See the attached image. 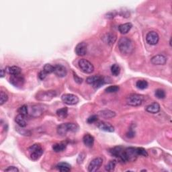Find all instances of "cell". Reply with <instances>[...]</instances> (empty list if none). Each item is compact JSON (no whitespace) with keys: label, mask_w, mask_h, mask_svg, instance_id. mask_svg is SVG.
Here are the masks:
<instances>
[{"label":"cell","mask_w":172,"mask_h":172,"mask_svg":"<svg viewBox=\"0 0 172 172\" xmlns=\"http://www.w3.org/2000/svg\"><path fill=\"white\" fill-rule=\"evenodd\" d=\"M118 48L124 54H131L134 51V45L131 39L127 37H122L118 41Z\"/></svg>","instance_id":"1"},{"label":"cell","mask_w":172,"mask_h":172,"mask_svg":"<svg viewBox=\"0 0 172 172\" xmlns=\"http://www.w3.org/2000/svg\"><path fill=\"white\" fill-rule=\"evenodd\" d=\"M79 126L75 123H63L57 127V133L61 136H65L68 132H77Z\"/></svg>","instance_id":"2"},{"label":"cell","mask_w":172,"mask_h":172,"mask_svg":"<svg viewBox=\"0 0 172 172\" xmlns=\"http://www.w3.org/2000/svg\"><path fill=\"white\" fill-rule=\"evenodd\" d=\"M145 98L143 96L137 93H131L126 97V102L128 105L136 107L139 106L142 104L144 102Z\"/></svg>","instance_id":"3"},{"label":"cell","mask_w":172,"mask_h":172,"mask_svg":"<svg viewBox=\"0 0 172 172\" xmlns=\"http://www.w3.org/2000/svg\"><path fill=\"white\" fill-rule=\"evenodd\" d=\"M57 96V92L54 90L40 91L36 94V99L40 102L50 101Z\"/></svg>","instance_id":"4"},{"label":"cell","mask_w":172,"mask_h":172,"mask_svg":"<svg viewBox=\"0 0 172 172\" xmlns=\"http://www.w3.org/2000/svg\"><path fill=\"white\" fill-rule=\"evenodd\" d=\"M28 151L30 153V159L33 161H37L42 156L43 153V149L39 144H34L28 148Z\"/></svg>","instance_id":"5"},{"label":"cell","mask_w":172,"mask_h":172,"mask_svg":"<svg viewBox=\"0 0 172 172\" xmlns=\"http://www.w3.org/2000/svg\"><path fill=\"white\" fill-rule=\"evenodd\" d=\"M79 67L83 73L87 74H90L93 72L94 67L92 63L85 59H82L78 62Z\"/></svg>","instance_id":"6"},{"label":"cell","mask_w":172,"mask_h":172,"mask_svg":"<svg viewBox=\"0 0 172 172\" xmlns=\"http://www.w3.org/2000/svg\"><path fill=\"white\" fill-rule=\"evenodd\" d=\"M110 153L111 154L112 156L118 158L122 162H126L125 153V149L122 147H115L111 149H110Z\"/></svg>","instance_id":"7"},{"label":"cell","mask_w":172,"mask_h":172,"mask_svg":"<svg viewBox=\"0 0 172 172\" xmlns=\"http://www.w3.org/2000/svg\"><path fill=\"white\" fill-rule=\"evenodd\" d=\"M61 100L67 105L73 106L75 105L79 102V98L77 96L71 93H65L63 94L61 97Z\"/></svg>","instance_id":"8"},{"label":"cell","mask_w":172,"mask_h":172,"mask_svg":"<svg viewBox=\"0 0 172 172\" xmlns=\"http://www.w3.org/2000/svg\"><path fill=\"white\" fill-rule=\"evenodd\" d=\"M103 163V160L101 157H96L91 161L88 166L90 172H95L98 171Z\"/></svg>","instance_id":"9"},{"label":"cell","mask_w":172,"mask_h":172,"mask_svg":"<svg viewBox=\"0 0 172 172\" xmlns=\"http://www.w3.org/2000/svg\"><path fill=\"white\" fill-rule=\"evenodd\" d=\"M126 161H135L138 157L137 148L129 147L125 150Z\"/></svg>","instance_id":"10"},{"label":"cell","mask_w":172,"mask_h":172,"mask_svg":"<svg viewBox=\"0 0 172 172\" xmlns=\"http://www.w3.org/2000/svg\"><path fill=\"white\" fill-rule=\"evenodd\" d=\"M24 77L21 74L16 75H12L9 78V82L12 85L16 87H22L24 83Z\"/></svg>","instance_id":"11"},{"label":"cell","mask_w":172,"mask_h":172,"mask_svg":"<svg viewBox=\"0 0 172 172\" xmlns=\"http://www.w3.org/2000/svg\"><path fill=\"white\" fill-rule=\"evenodd\" d=\"M147 43L151 45H155L158 43L160 40V36L155 31H151L147 33L146 36Z\"/></svg>","instance_id":"12"},{"label":"cell","mask_w":172,"mask_h":172,"mask_svg":"<svg viewBox=\"0 0 172 172\" xmlns=\"http://www.w3.org/2000/svg\"><path fill=\"white\" fill-rule=\"evenodd\" d=\"M151 62L155 65H163L167 62V58L163 54H157L152 57Z\"/></svg>","instance_id":"13"},{"label":"cell","mask_w":172,"mask_h":172,"mask_svg":"<svg viewBox=\"0 0 172 172\" xmlns=\"http://www.w3.org/2000/svg\"><path fill=\"white\" fill-rule=\"evenodd\" d=\"M97 126L103 131L108 132H113L114 131V127L108 122H106L104 121H100L97 124Z\"/></svg>","instance_id":"14"},{"label":"cell","mask_w":172,"mask_h":172,"mask_svg":"<svg viewBox=\"0 0 172 172\" xmlns=\"http://www.w3.org/2000/svg\"><path fill=\"white\" fill-rule=\"evenodd\" d=\"M102 39L105 43L108 45H112L116 40V35L112 32H108L103 36Z\"/></svg>","instance_id":"15"},{"label":"cell","mask_w":172,"mask_h":172,"mask_svg":"<svg viewBox=\"0 0 172 172\" xmlns=\"http://www.w3.org/2000/svg\"><path fill=\"white\" fill-rule=\"evenodd\" d=\"M54 73L59 77H64L67 75V69L62 65H54Z\"/></svg>","instance_id":"16"},{"label":"cell","mask_w":172,"mask_h":172,"mask_svg":"<svg viewBox=\"0 0 172 172\" xmlns=\"http://www.w3.org/2000/svg\"><path fill=\"white\" fill-rule=\"evenodd\" d=\"M75 53L78 56H84L87 53V44L84 42H82L77 44L75 47Z\"/></svg>","instance_id":"17"},{"label":"cell","mask_w":172,"mask_h":172,"mask_svg":"<svg viewBox=\"0 0 172 172\" xmlns=\"http://www.w3.org/2000/svg\"><path fill=\"white\" fill-rule=\"evenodd\" d=\"M43 106L41 105H34L31 107L30 109V114L34 117H38L40 116L44 112Z\"/></svg>","instance_id":"18"},{"label":"cell","mask_w":172,"mask_h":172,"mask_svg":"<svg viewBox=\"0 0 172 172\" xmlns=\"http://www.w3.org/2000/svg\"><path fill=\"white\" fill-rule=\"evenodd\" d=\"M98 116L105 119H110L115 117L116 113L110 110H103L98 112Z\"/></svg>","instance_id":"19"},{"label":"cell","mask_w":172,"mask_h":172,"mask_svg":"<svg viewBox=\"0 0 172 172\" xmlns=\"http://www.w3.org/2000/svg\"><path fill=\"white\" fill-rule=\"evenodd\" d=\"M146 111L151 114H157L160 111V105L157 102H153L146 107Z\"/></svg>","instance_id":"20"},{"label":"cell","mask_w":172,"mask_h":172,"mask_svg":"<svg viewBox=\"0 0 172 172\" xmlns=\"http://www.w3.org/2000/svg\"><path fill=\"white\" fill-rule=\"evenodd\" d=\"M83 141L86 147H92L94 143V138L90 134H86L83 137Z\"/></svg>","instance_id":"21"},{"label":"cell","mask_w":172,"mask_h":172,"mask_svg":"<svg viewBox=\"0 0 172 172\" xmlns=\"http://www.w3.org/2000/svg\"><path fill=\"white\" fill-rule=\"evenodd\" d=\"M132 26V24L128 22V23H125V24H122L118 26V30L121 34H127L128 32L131 30Z\"/></svg>","instance_id":"22"},{"label":"cell","mask_w":172,"mask_h":172,"mask_svg":"<svg viewBox=\"0 0 172 172\" xmlns=\"http://www.w3.org/2000/svg\"><path fill=\"white\" fill-rule=\"evenodd\" d=\"M15 122L17 123V125L20 126V127L22 128H24L27 125V123L26 121L24 116L20 114L15 117Z\"/></svg>","instance_id":"23"},{"label":"cell","mask_w":172,"mask_h":172,"mask_svg":"<svg viewBox=\"0 0 172 172\" xmlns=\"http://www.w3.org/2000/svg\"><path fill=\"white\" fill-rule=\"evenodd\" d=\"M56 167L58 170L62 172H67L71 170V165L69 163H65V162L59 163L57 165Z\"/></svg>","instance_id":"24"},{"label":"cell","mask_w":172,"mask_h":172,"mask_svg":"<svg viewBox=\"0 0 172 172\" xmlns=\"http://www.w3.org/2000/svg\"><path fill=\"white\" fill-rule=\"evenodd\" d=\"M67 145L63 142H60V143H56L53 145V149L54 152L56 153H59L63 151L65 149H66Z\"/></svg>","instance_id":"25"},{"label":"cell","mask_w":172,"mask_h":172,"mask_svg":"<svg viewBox=\"0 0 172 172\" xmlns=\"http://www.w3.org/2000/svg\"><path fill=\"white\" fill-rule=\"evenodd\" d=\"M21 69L18 66H12L9 67L8 69V73L11 75H16L21 74Z\"/></svg>","instance_id":"26"},{"label":"cell","mask_w":172,"mask_h":172,"mask_svg":"<svg viewBox=\"0 0 172 172\" xmlns=\"http://www.w3.org/2000/svg\"><path fill=\"white\" fill-rule=\"evenodd\" d=\"M57 115L59 117L61 118H66L68 114V109L66 107H64L63 108H61L57 110Z\"/></svg>","instance_id":"27"},{"label":"cell","mask_w":172,"mask_h":172,"mask_svg":"<svg viewBox=\"0 0 172 172\" xmlns=\"http://www.w3.org/2000/svg\"><path fill=\"white\" fill-rule=\"evenodd\" d=\"M136 86L139 90H145L147 88L148 83L145 80H139L136 83Z\"/></svg>","instance_id":"28"},{"label":"cell","mask_w":172,"mask_h":172,"mask_svg":"<svg viewBox=\"0 0 172 172\" xmlns=\"http://www.w3.org/2000/svg\"><path fill=\"white\" fill-rule=\"evenodd\" d=\"M107 82H107V79L105 78V77L101 76V77H100V78L97 81V82L94 84L93 86L95 89H98V88H100V87L102 86L103 85H104V84L106 83Z\"/></svg>","instance_id":"29"},{"label":"cell","mask_w":172,"mask_h":172,"mask_svg":"<svg viewBox=\"0 0 172 172\" xmlns=\"http://www.w3.org/2000/svg\"><path fill=\"white\" fill-rule=\"evenodd\" d=\"M100 77H101V75H93V76H90L88 77L86 79V82L90 84V85H94L98 81Z\"/></svg>","instance_id":"30"},{"label":"cell","mask_w":172,"mask_h":172,"mask_svg":"<svg viewBox=\"0 0 172 172\" xmlns=\"http://www.w3.org/2000/svg\"><path fill=\"white\" fill-rule=\"evenodd\" d=\"M111 73L114 76H118L121 72V68L117 64H114L111 66Z\"/></svg>","instance_id":"31"},{"label":"cell","mask_w":172,"mask_h":172,"mask_svg":"<svg viewBox=\"0 0 172 172\" xmlns=\"http://www.w3.org/2000/svg\"><path fill=\"white\" fill-rule=\"evenodd\" d=\"M116 165V161H114V160L110 161L109 163L105 166L106 170L108 171H114V169H115Z\"/></svg>","instance_id":"32"},{"label":"cell","mask_w":172,"mask_h":172,"mask_svg":"<svg viewBox=\"0 0 172 172\" xmlns=\"http://www.w3.org/2000/svg\"><path fill=\"white\" fill-rule=\"evenodd\" d=\"M54 66L52 65L51 64H46L43 67V71H45L47 74H50L54 73Z\"/></svg>","instance_id":"33"},{"label":"cell","mask_w":172,"mask_h":172,"mask_svg":"<svg viewBox=\"0 0 172 172\" xmlns=\"http://www.w3.org/2000/svg\"><path fill=\"white\" fill-rule=\"evenodd\" d=\"M155 95L158 99H163L165 98V91L161 89H158L155 91Z\"/></svg>","instance_id":"34"},{"label":"cell","mask_w":172,"mask_h":172,"mask_svg":"<svg viewBox=\"0 0 172 172\" xmlns=\"http://www.w3.org/2000/svg\"><path fill=\"white\" fill-rule=\"evenodd\" d=\"M8 100V96L5 92H0V105L2 106L5 104Z\"/></svg>","instance_id":"35"},{"label":"cell","mask_w":172,"mask_h":172,"mask_svg":"<svg viewBox=\"0 0 172 172\" xmlns=\"http://www.w3.org/2000/svg\"><path fill=\"white\" fill-rule=\"evenodd\" d=\"M18 112L19 114H22V115H23L24 116H26L28 114V106L26 105L22 106L18 110Z\"/></svg>","instance_id":"36"},{"label":"cell","mask_w":172,"mask_h":172,"mask_svg":"<svg viewBox=\"0 0 172 172\" xmlns=\"http://www.w3.org/2000/svg\"><path fill=\"white\" fill-rule=\"evenodd\" d=\"M119 89L120 87L118 86H111L107 87L105 91L107 93H116L118 92Z\"/></svg>","instance_id":"37"},{"label":"cell","mask_w":172,"mask_h":172,"mask_svg":"<svg viewBox=\"0 0 172 172\" xmlns=\"http://www.w3.org/2000/svg\"><path fill=\"white\" fill-rule=\"evenodd\" d=\"M137 151L138 155H141V156H143V157L148 156L147 152L144 148H142V147L137 148Z\"/></svg>","instance_id":"38"},{"label":"cell","mask_w":172,"mask_h":172,"mask_svg":"<svg viewBox=\"0 0 172 172\" xmlns=\"http://www.w3.org/2000/svg\"><path fill=\"white\" fill-rule=\"evenodd\" d=\"M97 121H98V116L97 115H92L90 116V117L87 118V123L89 124H92V123L96 122Z\"/></svg>","instance_id":"39"},{"label":"cell","mask_w":172,"mask_h":172,"mask_svg":"<svg viewBox=\"0 0 172 172\" xmlns=\"http://www.w3.org/2000/svg\"><path fill=\"white\" fill-rule=\"evenodd\" d=\"M5 171H9V172H19L18 169L15 166H9L7 169H5Z\"/></svg>","instance_id":"40"},{"label":"cell","mask_w":172,"mask_h":172,"mask_svg":"<svg viewBox=\"0 0 172 172\" xmlns=\"http://www.w3.org/2000/svg\"><path fill=\"white\" fill-rule=\"evenodd\" d=\"M73 78L75 79V82L78 84H81L83 82V79L81 78L78 75H77L75 73H73Z\"/></svg>","instance_id":"41"},{"label":"cell","mask_w":172,"mask_h":172,"mask_svg":"<svg viewBox=\"0 0 172 172\" xmlns=\"http://www.w3.org/2000/svg\"><path fill=\"white\" fill-rule=\"evenodd\" d=\"M85 157H86V155L84 154V153H81L79 154V157L78 158H77V163H79V164H81V163H82V162L84 160V159H85Z\"/></svg>","instance_id":"42"},{"label":"cell","mask_w":172,"mask_h":172,"mask_svg":"<svg viewBox=\"0 0 172 172\" xmlns=\"http://www.w3.org/2000/svg\"><path fill=\"white\" fill-rule=\"evenodd\" d=\"M47 73L45 72V71H44L43 70V71H41L39 73V74H38V77H39V79L40 80H43L45 78H46V77L47 75Z\"/></svg>","instance_id":"43"},{"label":"cell","mask_w":172,"mask_h":172,"mask_svg":"<svg viewBox=\"0 0 172 172\" xmlns=\"http://www.w3.org/2000/svg\"><path fill=\"white\" fill-rule=\"evenodd\" d=\"M126 136H127V137L128 138H133L135 136V132L132 131V130H130V131H128V132L126 133Z\"/></svg>","instance_id":"44"},{"label":"cell","mask_w":172,"mask_h":172,"mask_svg":"<svg viewBox=\"0 0 172 172\" xmlns=\"http://www.w3.org/2000/svg\"><path fill=\"white\" fill-rule=\"evenodd\" d=\"M5 75V70L2 69V70H1V77H2V78H3V77H4Z\"/></svg>","instance_id":"45"}]
</instances>
